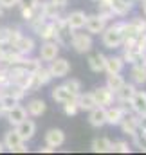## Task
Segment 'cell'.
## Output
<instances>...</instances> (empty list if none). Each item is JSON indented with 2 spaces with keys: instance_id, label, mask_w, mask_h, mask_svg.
Masks as SVG:
<instances>
[{
  "instance_id": "obj_31",
  "label": "cell",
  "mask_w": 146,
  "mask_h": 155,
  "mask_svg": "<svg viewBox=\"0 0 146 155\" xmlns=\"http://www.w3.org/2000/svg\"><path fill=\"white\" fill-rule=\"evenodd\" d=\"M123 83H124V78L121 76V72L119 74H108L107 76V87H108L110 90H119L121 87H123Z\"/></svg>"
},
{
  "instance_id": "obj_36",
  "label": "cell",
  "mask_w": 146,
  "mask_h": 155,
  "mask_svg": "<svg viewBox=\"0 0 146 155\" xmlns=\"http://www.w3.org/2000/svg\"><path fill=\"white\" fill-rule=\"evenodd\" d=\"M137 135L146 141V114H137Z\"/></svg>"
},
{
  "instance_id": "obj_34",
  "label": "cell",
  "mask_w": 146,
  "mask_h": 155,
  "mask_svg": "<svg viewBox=\"0 0 146 155\" xmlns=\"http://www.w3.org/2000/svg\"><path fill=\"white\" fill-rule=\"evenodd\" d=\"M112 152H115V153H130L132 148H130V144L126 141H115V143H112Z\"/></svg>"
},
{
  "instance_id": "obj_33",
  "label": "cell",
  "mask_w": 146,
  "mask_h": 155,
  "mask_svg": "<svg viewBox=\"0 0 146 155\" xmlns=\"http://www.w3.org/2000/svg\"><path fill=\"white\" fill-rule=\"evenodd\" d=\"M40 61H41V60H35V58H27V56H25V58H24V61H22L20 65H22L27 72H36L38 69L41 67V63H40Z\"/></svg>"
},
{
  "instance_id": "obj_44",
  "label": "cell",
  "mask_w": 146,
  "mask_h": 155,
  "mask_svg": "<svg viewBox=\"0 0 146 155\" xmlns=\"http://www.w3.org/2000/svg\"><path fill=\"white\" fill-rule=\"evenodd\" d=\"M18 4H20L22 7H35L38 4V0H18Z\"/></svg>"
},
{
  "instance_id": "obj_5",
  "label": "cell",
  "mask_w": 146,
  "mask_h": 155,
  "mask_svg": "<svg viewBox=\"0 0 146 155\" xmlns=\"http://www.w3.org/2000/svg\"><path fill=\"white\" fill-rule=\"evenodd\" d=\"M58 54H60V45H58L56 40H47V41L41 43V47H40V60L52 61Z\"/></svg>"
},
{
  "instance_id": "obj_2",
  "label": "cell",
  "mask_w": 146,
  "mask_h": 155,
  "mask_svg": "<svg viewBox=\"0 0 146 155\" xmlns=\"http://www.w3.org/2000/svg\"><path fill=\"white\" fill-rule=\"evenodd\" d=\"M71 45L78 54H85L92 49L94 41H92V35L88 33H76L72 31V36H71Z\"/></svg>"
},
{
  "instance_id": "obj_42",
  "label": "cell",
  "mask_w": 146,
  "mask_h": 155,
  "mask_svg": "<svg viewBox=\"0 0 146 155\" xmlns=\"http://www.w3.org/2000/svg\"><path fill=\"white\" fill-rule=\"evenodd\" d=\"M7 36H9V27H0V43L2 45L7 43Z\"/></svg>"
},
{
  "instance_id": "obj_28",
  "label": "cell",
  "mask_w": 146,
  "mask_h": 155,
  "mask_svg": "<svg viewBox=\"0 0 146 155\" xmlns=\"http://www.w3.org/2000/svg\"><path fill=\"white\" fill-rule=\"evenodd\" d=\"M99 2V11H98V15H101L107 22L112 20L114 16H115V13H114V9H112V0H98Z\"/></svg>"
},
{
  "instance_id": "obj_10",
  "label": "cell",
  "mask_w": 146,
  "mask_h": 155,
  "mask_svg": "<svg viewBox=\"0 0 146 155\" xmlns=\"http://www.w3.org/2000/svg\"><path fill=\"white\" fill-rule=\"evenodd\" d=\"M85 22H87V15H85V11H72V13H69L67 18H65L67 27L72 29V31H79V29H83V27H85Z\"/></svg>"
},
{
  "instance_id": "obj_16",
  "label": "cell",
  "mask_w": 146,
  "mask_h": 155,
  "mask_svg": "<svg viewBox=\"0 0 146 155\" xmlns=\"http://www.w3.org/2000/svg\"><path fill=\"white\" fill-rule=\"evenodd\" d=\"M76 105H78V108L79 110H92L94 107H98V103H96V97H94V94L92 92H79L78 96H76Z\"/></svg>"
},
{
  "instance_id": "obj_40",
  "label": "cell",
  "mask_w": 146,
  "mask_h": 155,
  "mask_svg": "<svg viewBox=\"0 0 146 155\" xmlns=\"http://www.w3.org/2000/svg\"><path fill=\"white\" fill-rule=\"evenodd\" d=\"M135 49H137L139 52H144L146 54V31L137 36V40H135Z\"/></svg>"
},
{
  "instance_id": "obj_47",
  "label": "cell",
  "mask_w": 146,
  "mask_h": 155,
  "mask_svg": "<svg viewBox=\"0 0 146 155\" xmlns=\"http://www.w3.org/2000/svg\"><path fill=\"white\" fill-rule=\"evenodd\" d=\"M121 2H124V4H128L130 7H134V0H121Z\"/></svg>"
},
{
  "instance_id": "obj_15",
  "label": "cell",
  "mask_w": 146,
  "mask_h": 155,
  "mask_svg": "<svg viewBox=\"0 0 146 155\" xmlns=\"http://www.w3.org/2000/svg\"><path fill=\"white\" fill-rule=\"evenodd\" d=\"M24 58L25 56H22L20 52H16L13 47H4V52H2V56H0V61L2 63H5V65H20L22 61H24Z\"/></svg>"
},
{
  "instance_id": "obj_1",
  "label": "cell",
  "mask_w": 146,
  "mask_h": 155,
  "mask_svg": "<svg viewBox=\"0 0 146 155\" xmlns=\"http://www.w3.org/2000/svg\"><path fill=\"white\" fill-rule=\"evenodd\" d=\"M103 45L107 49H117L123 43V33H121V22H115L114 25L105 27V31L101 33Z\"/></svg>"
},
{
  "instance_id": "obj_20",
  "label": "cell",
  "mask_w": 146,
  "mask_h": 155,
  "mask_svg": "<svg viewBox=\"0 0 146 155\" xmlns=\"http://www.w3.org/2000/svg\"><path fill=\"white\" fill-rule=\"evenodd\" d=\"M123 67H124V61L121 56H107V61H105L107 74H119L123 72Z\"/></svg>"
},
{
  "instance_id": "obj_30",
  "label": "cell",
  "mask_w": 146,
  "mask_h": 155,
  "mask_svg": "<svg viewBox=\"0 0 146 155\" xmlns=\"http://www.w3.org/2000/svg\"><path fill=\"white\" fill-rule=\"evenodd\" d=\"M35 74V79L38 81V85L40 87H43V85H49L51 83V79H52V74L49 72V69H45V67H40L36 72H33Z\"/></svg>"
},
{
  "instance_id": "obj_48",
  "label": "cell",
  "mask_w": 146,
  "mask_h": 155,
  "mask_svg": "<svg viewBox=\"0 0 146 155\" xmlns=\"http://www.w3.org/2000/svg\"><path fill=\"white\" fill-rule=\"evenodd\" d=\"M141 2H143V13L146 15V0H141Z\"/></svg>"
},
{
  "instance_id": "obj_12",
  "label": "cell",
  "mask_w": 146,
  "mask_h": 155,
  "mask_svg": "<svg viewBox=\"0 0 146 155\" xmlns=\"http://www.w3.org/2000/svg\"><path fill=\"white\" fill-rule=\"evenodd\" d=\"M35 47H36L35 40L31 38V36H24V35L16 40V43L13 45V49H15L16 52H20L22 56H29V54H33Z\"/></svg>"
},
{
  "instance_id": "obj_22",
  "label": "cell",
  "mask_w": 146,
  "mask_h": 155,
  "mask_svg": "<svg viewBox=\"0 0 146 155\" xmlns=\"http://www.w3.org/2000/svg\"><path fill=\"white\" fill-rule=\"evenodd\" d=\"M130 78H132V83H134V85H144L146 83V65L144 63H135V65H132Z\"/></svg>"
},
{
  "instance_id": "obj_37",
  "label": "cell",
  "mask_w": 146,
  "mask_h": 155,
  "mask_svg": "<svg viewBox=\"0 0 146 155\" xmlns=\"http://www.w3.org/2000/svg\"><path fill=\"white\" fill-rule=\"evenodd\" d=\"M63 85H65V87L72 92L74 96H78V94L81 92V81H79V79H74V78H71V79H67Z\"/></svg>"
},
{
  "instance_id": "obj_14",
  "label": "cell",
  "mask_w": 146,
  "mask_h": 155,
  "mask_svg": "<svg viewBox=\"0 0 146 155\" xmlns=\"http://www.w3.org/2000/svg\"><path fill=\"white\" fill-rule=\"evenodd\" d=\"M2 143H4V148L9 150V152H16V150L24 144V141H22V137L18 135L16 130H9V132H5Z\"/></svg>"
},
{
  "instance_id": "obj_21",
  "label": "cell",
  "mask_w": 146,
  "mask_h": 155,
  "mask_svg": "<svg viewBox=\"0 0 146 155\" xmlns=\"http://www.w3.org/2000/svg\"><path fill=\"white\" fill-rule=\"evenodd\" d=\"M90 148L94 153H112V141L108 137H96Z\"/></svg>"
},
{
  "instance_id": "obj_4",
  "label": "cell",
  "mask_w": 146,
  "mask_h": 155,
  "mask_svg": "<svg viewBox=\"0 0 146 155\" xmlns=\"http://www.w3.org/2000/svg\"><path fill=\"white\" fill-rule=\"evenodd\" d=\"M51 65H49V72L52 74V78H65L69 72H71V63H69V60H65V58H60V56H56L52 61H49Z\"/></svg>"
},
{
  "instance_id": "obj_46",
  "label": "cell",
  "mask_w": 146,
  "mask_h": 155,
  "mask_svg": "<svg viewBox=\"0 0 146 155\" xmlns=\"http://www.w3.org/2000/svg\"><path fill=\"white\" fill-rule=\"evenodd\" d=\"M51 2H52V4H56V5H58V7H65V5H67V2H69V0H51Z\"/></svg>"
},
{
  "instance_id": "obj_18",
  "label": "cell",
  "mask_w": 146,
  "mask_h": 155,
  "mask_svg": "<svg viewBox=\"0 0 146 155\" xmlns=\"http://www.w3.org/2000/svg\"><path fill=\"white\" fill-rule=\"evenodd\" d=\"M25 117H27V110H25V107H22V105H15V107L9 108L7 114H5V119H7L13 126H16L18 123H22Z\"/></svg>"
},
{
  "instance_id": "obj_9",
  "label": "cell",
  "mask_w": 146,
  "mask_h": 155,
  "mask_svg": "<svg viewBox=\"0 0 146 155\" xmlns=\"http://www.w3.org/2000/svg\"><path fill=\"white\" fill-rule=\"evenodd\" d=\"M88 123H90V126H94V128H101V126H105L107 124V110H105V107H94L92 110H88Z\"/></svg>"
},
{
  "instance_id": "obj_13",
  "label": "cell",
  "mask_w": 146,
  "mask_h": 155,
  "mask_svg": "<svg viewBox=\"0 0 146 155\" xmlns=\"http://www.w3.org/2000/svg\"><path fill=\"white\" fill-rule=\"evenodd\" d=\"M119 126H121V130H123V134H126V135H135L137 134V114L135 112H132V114H124L123 119H121V123H119Z\"/></svg>"
},
{
  "instance_id": "obj_25",
  "label": "cell",
  "mask_w": 146,
  "mask_h": 155,
  "mask_svg": "<svg viewBox=\"0 0 146 155\" xmlns=\"http://www.w3.org/2000/svg\"><path fill=\"white\" fill-rule=\"evenodd\" d=\"M105 61H107V56L101 54V52L88 56V67H90L92 72H103L105 71Z\"/></svg>"
},
{
  "instance_id": "obj_6",
  "label": "cell",
  "mask_w": 146,
  "mask_h": 155,
  "mask_svg": "<svg viewBox=\"0 0 146 155\" xmlns=\"http://www.w3.org/2000/svg\"><path fill=\"white\" fill-rule=\"evenodd\" d=\"M15 130L18 132V135L22 137V141L27 143V141H31V139L35 137V134H36V124H35L33 119H27V117H25L22 123H18V124L15 126Z\"/></svg>"
},
{
  "instance_id": "obj_49",
  "label": "cell",
  "mask_w": 146,
  "mask_h": 155,
  "mask_svg": "<svg viewBox=\"0 0 146 155\" xmlns=\"http://www.w3.org/2000/svg\"><path fill=\"white\" fill-rule=\"evenodd\" d=\"M4 150H5V148H4V143H0V153H2Z\"/></svg>"
},
{
  "instance_id": "obj_3",
  "label": "cell",
  "mask_w": 146,
  "mask_h": 155,
  "mask_svg": "<svg viewBox=\"0 0 146 155\" xmlns=\"http://www.w3.org/2000/svg\"><path fill=\"white\" fill-rule=\"evenodd\" d=\"M107 27V20L101 15H87V22H85V29L88 35H101Z\"/></svg>"
},
{
  "instance_id": "obj_19",
  "label": "cell",
  "mask_w": 146,
  "mask_h": 155,
  "mask_svg": "<svg viewBox=\"0 0 146 155\" xmlns=\"http://www.w3.org/2000/svg\"><path fill=\"white\" fill-rule=\"evenodd\" d=\"M105 110H107V124L119 126L121 119H123V116H124L123 108H121L119 105H108V107H105Z\"/></svg>"
},
{
  "instance_id": "obj_24",
  "label": "cell",
  "mask_w": 146,
  "mask_h": 155,
  "mask_svg": "<svg viewBox=\"0 0 146 155\" xmlns=\"http://www.w3.org/2000/svg\"><path fill=\"white\" fill-rule=\"evenodd\" d=\"M124 63H130V65H135V63H144L146 54L144 52H139L137 49H128L124 51V54L121 56Z\"/></svg>"
},
{
  "instance_id": "obj_11",
  "label": "cell",
  "mask_w": 146,
  "mask_h": 155,
  "mask_svg": "<svg viewBox=\"0 0 146 155\" xmlns=\"http://www.w3.org/2000/svg\"><path fill=\"white\" fill-rule=\"evenodd\" d=\"M65 143V132L61 128H51L45 132V144L52 148H60Z\"/></svg>"
},
{
  "instance_id": "obj_51",
  "label": "cell",
  "mask_w": 146,
  "mask_h": 155,
  "mask_svg": "<svg viewBox=\"0 0 146 155\" xmlns=\"http://www.w3.org/2000/svg\"><path fill=\"white\" fill-rule=\"evenodd\" d=\"M144 65H146V58H144Z\"/></svg>"
},
{
  "instance_id": "obj_43",
  "label": "cell",
  "mask_w": 146,
  "mask_h": 155,
  "mask_svg": "<svg viewBox=\"0 0 146 155\" xmlns=\"http://www.w3.org/2000/svg\"><path fill=\"white\" fill-rule=\"evenodd\" d=\"M9 79H7V69L5 67H0V88L7 83Z\"/></svg>"
},
{
  "instance_id": "obj_32",
  "label": "cell",
  "mask_w": 146,
  "mask_h": 155,
  "mask_svg": "<svg viewBox=\"0 0 146 155\" xmlns=\"http://www.w3.org/2000/svg\"><path fill=\"white\" fill-rule=\"evenodd\" d=\"M112 9H114L115 16H126L134 7H130L128 4H124V2H121V0H112Z\"/></svg>"
},
{
  "instance_id": "obj_45",
  "label": "cell",
  "mask_w": 146,
  "mask_h": 155,
  "mask_svg": "<svg viewBox=\"0 0 146 155\" xmlns=\"http://www.w3.org/2000/svg\"><path fill=\"white\" fill-rule=\"evenodd\" d=\"M54 150H56V148H52V146H49V144H45V146H43V148H40L38 152H40V153H52Z\"/></svg>"
},
{
  "instance_id": "obj_8",
  "label": "cell",
  "mask_w": 146,
  "mask_h": 155,
  "mask_svg": "<svg viewBox=\"0 0 146 155\" xmlns=\"http://www.w3.org/2000/svg\"><path fill=\"white\" fill-rule=\"evenodd\" d=\"M51 97H52L56 103H60V105H65V103H69V101H76V96H74L65 85L54 87V88L51 90Z\"/></svg>"
},
{
  "instance_id": "obj_26",
  "label": "cell",
  "mask_w": 146,
  "mask_h": 155,
  "mask_svg": "<svg viewBox=\"0 0 146 155\" xmlns=\"http://www.w3.org/2000/svg\"><path fill=\"white\" fill-rule=\"evenodd\" d=\"M134 92H135V85L134 83H123V87L119 88V90H115L114 94H115V97H117V101H130L132 99V96H134Z\"/></svg>"
},
{
  "instance_id": "obj_52",
  "label": "cell",
  "mask_w": 146,
  "mask_h": 155,
  "mask_svg": "<svg viewBox=\"0 0 146 155\" xmlns=\"http://www.w3.org/2000/svg\"><path fill=\"white\" fill-rule=\"evenodd\" d=\"M94 2H98V0H94Z\"/></svg>"
},
{
  "instance_id": "obj_50",
  "label": "cell",
  "mask_w": 146,
  "mask_h": 155,
  "mask_svg": "<svg viewBox=\"0 0 146 155\" xmlns=\"http://www.w3.org/2000/svg\"><path fill=\"white\" fill-rule=\"evenodd\" d=\"M2 16H4V9L0 7V18H2Z\"/></svg>"
},
{
  "instance_id": "obj_7",
  "label": "cell",
  "mask_w": 146,
  "mask_h": 155,
  "mask_svg": "<svg viewBox=\"0 0 146 155\" xmlns=\"http://www.w3.org/2000/svg\"><path fill=\"white\" fill-rule=\"evenodd\" d=\"M92 94H94L96 103H98L99 107H108V105L114 103V99H115L114 90H110L107 85H105V87H96V88L92 90Z\"/></svg>"
},
{
  "instance_id": "obj_27",
  "label": "cell",
  "mask_w": 146,
  "mask_h": 155,
  "mask_svg": "<svg viewBox=\"0 0 146 155\" xmlns=\"http://www.w3.org/2000/svg\"><path fill=\"white\" fill-rule=\"evenodd\" d=\"M36 35L43 40V41H47V40H54V36H56V24H54V20L45 22V24L40 27V31H38Z\"/></svg>"
},
{
  "instance_id": "obj_29",
  "label": "cell",
  "mask_w": 146,
  "mask_h": 155,
  "mask_svg": "<svg viewBox=\"0 0 146 155\" xmlns=\"http://www.w3.org/2000/svg\"><path fill=\"white\" fill-rule=\"evenodd\" d=\"M2 88H5V92H4V94H9V96L16 97L18 101H20V99H22V97L27 94V92H25V90H24L20 85H16V83H5Z\"/></svg>"
},
{
  "instance_id": "obj_35",
  "label": "cell",
  "mask_w": 146,
  "mask_h": 155,
  "mask_svg": "<svg viewBox=\"0 0 146 155\" xmlns=\"http://www.w3.org/2000/svg\"><path fill=\"white\" fill-rule=\"evenodd\" d=\"M0 105H2L5 110H9V108H13L15 105H18V99L13 97V96H9V94H4V92H2V96H0Z\"/></svg>"
},
{
  "instance_id": "obj_39",
  "label": "cell",
  "mask_w": 146,
  "mask_h": 155,
  "mask_svg": "<svg viewBox=\"0 0 146 155\" xmlns=\"http://www.w3.org/2000/svg\"><path fill=\"white\" fill-rule=\"evenodd\" d=\"M78 112H79V108H78L76 101H69V103L63 105V114L65 116H76Z\"/></svg>"
},
{
  "instance_id": "obj_17",
  "label": "cell",
  "mask_w": 146,
  "mask_h": 155,
  "mask_svg": "<svg viewBox=\"0 0 146 155\" xmlns=\"http://www.w3.org/2000/svg\"><path fill=\"white\" fill-rule=\"evenodd\" d=\"M130 107L135 114H146V92L144 90H135L132 99H130Z\"/></svg>"
},
{
  "instance_id": "obj_38",
  "label": "cell",
  "mask_w": 146,
  "mask_h": 155,
  "mask_svg": "<svg viewBox=\"0 0 146 155\" xmlns=\"http://www.w3.org/2000/svg\"><path fill=\"white\" fill-rule=\"evenodd\" d=\"M22 36V31L18 29V27H9V36H7V47H13L15 43H16V40Z\"/></svg>"
},
{
  "instance_id": "obj_41",
  "label": "cell",
  "mask_w": 146,
  "mask_h": 155,
  "mask_svg": "<svg viewBox=\"0 0 146 155\" xmlns=\"http://www.w3.org/2000/svg\"><path fill=\"white\" fill-rule=\"evenodd\" d=\"M15 5H18V0H0L2 9H13Z\"/></svg>"
},
{
  "instance_id": "obj_23",
  "label": "cell",
  "mask_w": 146,
  "mask_h": 155,
  "mask_svg": "<svg viewBox=\"0 0 146 155\" xmlns=\"http://www.w3.org/2000/svg\"><path fill=\"white\" fill-rule=\"evenodd\" d=\"M27 116L31 117H40L45 114V110H47V105H45V101L43 99H31L29 103H27Z\"/></svg>"
}]
</instances>
